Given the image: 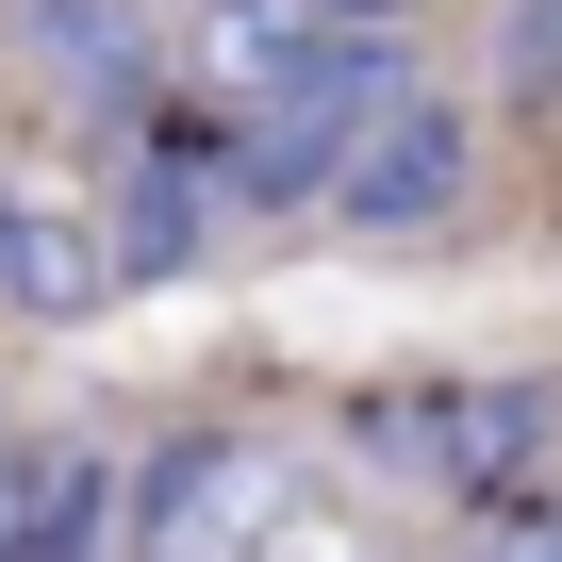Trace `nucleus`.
Segmentation results:
<instances>
[{
	"instance_id": "obj_2",
	"label": "nucleus",
	"mask_w": 562,
	"mask_h": 562,
	"mask_svg": "<svg viewBox=\"0 0 562 562\" xmlns=\"http://www.w3.org/2000/svg\"><path fill=\"white\" fill-rule=\"evenodd\" d=\"M265 496H281V463L248 430H182L166 463H133V562H248Z\"/></svg>"
},
{
	"instance_id": "obj_5",
	"label": "nucleus",
	"mask_w": 562,
	"mask_h": 562,
	"mask_svg": "<svg viewBox=\"0 0 562 562\" xmlns=\"http://www.w3.org/2000/svg\"><path fill=\"white\" fill-rule=\"evenodd\" d=\"M133 546V463L100 430H34L18 463V562H116Z\"/></svg>"
},
{
	"instance_id": "obj_1",
	"label": "nucleus",
	"mask_w": 562,
	"mask_h": 562,
	"mask_svg": "<svg viewBox=\"0 0 562 562\" xmlns=\"http://www.w3.org/2000/svg\"><path fill=\"white\" fill-rule=\"evenodd\" d=\"M348 463L397 480V496H447V513H513L562 447V381L529 364H463V381H348Z\"/></svg>"
},
{
	"instance_id": "obj_9",
	"label": "nucleus",
	"mask_w": 562,
	"mask_h": 562,
	"mask_svg": "<svg viewBox=\"0 0 562 562\" xmlns=\"http://www.w3.org/2000/svg\"><path fill=\"white\" fill-rule=\"evenodd\" d=\"M0 18H67V0H0Z\"/></svg>"
},
{
	"instance_id": "obj_7",
	"label": "nucleus",
	"mask_w": 562,
	"mask_h": 562,
	"mask_svg": "<svg viewBox=\"0 0 562 562\" xmlns=\"http://www.w3.org/2000/svg\"><path fill=\"white\" fill-rule=\"evenodd\" d=\"M496 67H513V100H562V0H513V18H496Z\"/></svg>"
},
{
	"instance_id": "obj_6",
	"label": "nucleus",
	"mask_w": 562,
	"mask_h": 562,
	"mask_svg": "<svg viewBox=\"0 0 562 562\" xmlns=\"http://www.w3.org/2000/svg\"><path fill=\"white\" fill-rule=\"evenodd\" d=\"M50 100H67L83 133H116V149H133V133L166 116V50H149L133 18H83V0H67V18H50Z\"/></svg>"
},
{
	"instance_id": "obj_4",
	"label": "nucleus",
	"mask_w": 562,
	"mask_h": 562,
	"mask_svg": "<svg viewBox=\"0 0 562 562\" xmlns=\"http://www.w3.org/2000/svg\"><path fill=\"white\" fill-rule=\"evenodd\" d=\"M100 299H133L116 215H100V199H50V182H0V315L67 331V315H100Z\"/></svg>"
},
{
	"instance_id": "obj_3",
	"label": "nucleus",
	"mask_w": 562,
	"mask_h": 562,
	"mask_svg": "<svg viewBox=\"0 0 562 562\" xmlns=\"http://www.w3.org/2000/svg\"><path fill=\"white\" fill-rule=\"evenodd\" d=\"M463 182H480V133H463V100H430V83H414V100L348 149L331 232H381V248H397V232H447V215H463Z\"/></svg>"
},
{
	"instance_id": "obj_8",
	"label": "nucleus",
	"mask_w": 562,
	"mask_h": 562,
	"mask_svg": "<svg viewBox=\"0 0 562 562\" xmlns=\"http://www.w3.org/2000/svg\"><path fill=\"white\" fill-rule=\"evenodd\" d=\"M496 562H562V513H546V496H513V513H496Z\"/></svg>"
}]
</instances>
